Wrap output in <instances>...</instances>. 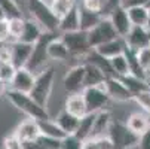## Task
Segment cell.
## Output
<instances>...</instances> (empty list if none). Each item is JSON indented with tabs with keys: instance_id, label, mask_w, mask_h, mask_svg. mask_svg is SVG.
<instances>
[{
	"instance_id": "6da1fadb",
	"label": "cell",
	"mask_w": 150,
	"mask_h": 149,
	"mask_svg": "<svg viewBox=\"0 0 150 149\" xmlns=\"http://www.w3.org/2000/svg\"><path fill=\"white\" fill-rule=\"evenodd\" d=\"M27 11L30 18L43 29V31L58 33L59 29V18L52 11L51 5L45 0H27Z\"/></svg>"
},
{
	"instance_id": "7a4b0ae2",
	"label": "cell",
	"mask_w": 150,
	"mask_h": 149,
	"mask_svg": "<svg viewBox=\"0 0 150 149\" xmlns=\"http://www.w3.org/2000/svg\"><path fill=\"white\" fill-rule=\"evenodd\" d=\"M8 101L16 108L19 112L25 113L28 118L36 119V121H43V119H49V113L48 109H43L42 106L31 98L30 94H24V93H19L15 90L8 88V91L5 93Z\"/></svg>"
},
{
	"instance_id": "3957f363",
	"label": "cell",
	"mask_w": 150,
	"mask_h": 149,
	"mask_svg": "<svg viewBox=\"0 0 150 149\" xmlns=\"http://www.w3.org/2000/svg\"><path fill=\"white\" fill-rule=\"evenodd\" d=\"M54 81H55V67L54 66H48L46 69H43L36 75L34 87H33L30 96L43 109H48V103H49L51 93L54 88Z\"/></svg>"
},
{
	"instance_id": "277c9868",
	"label": "cell",
	"mask_w": 150,
	"mask_h": 149,
	"mask_svg": "<svg viewBox=\"0 0 150 149\" xmlns=\"http://www.w3.org/2000/svg\"><path fill=\"white\" fill-rule=\"evenodd\" d=\"M58 34L57 33H49V31H45L42 34V37L33 45V52H31V57H30V61L27 63V69L37 75L39 72H42L43 69H46V63L49 60V54H48V48H49V43L57 39Z\"/></svg>"
},
{
	"instance_id": "5b68a950",
	"label": "cell",
	"mask_w": 150,
	"mask_h": 149,
	"mask_svg": "<svg viewBox=\"0 0 150 149\" xmlns=\"http://www.w3.org/2000/svg\"><path fill=\"white\" fill-rule=\"evenodd\" d=\"M109 137L112 139L115 149H134L140 142V136L132 133L126 127V124H122L119 121H113L109 130Z\"/></svg>"
},
{
	"instance_id": "8992f818",
	"label": "cell",
	"mask_w": 150,
	"mask_h": 149,
	"mask_svg": "<svg viewBox=\"0 0 150 149\" xmlns=\"http://www.w3.org/2000/svg\"><path fill=\"white\" fill-rule=\"evenodd\" d=\"M85 101L88 106V112L89 113H98L107 108V104L110 101L109 94L105 93V85L104 82L98 87H88L82 91Z\"/></svg>"
},
{
	"instance_id": "52a82bcc",
	"label": "cell",
	"mask_w": 150,
	"mask_h": 149,
	"mask_svg": "<svg viewBox=\"0 0 150 149\" xmlns=\"http://www.w3.org/2000/svg\"><path fill=\"white\" fill-rule=\"evenodd\" d=\"M61 39L64 40V43L67 45L71 57H83V58H86V55L92 51L86 31L66 33V34H61Z\"/></svg>"
},
{
	"instance_id": "ba28073f",
	"label": "cell",
	"mask_w": 150,
	"mask_h": 149,
	"mask_svg": "<svg viewBox=\"0 0 150 149\" xmlns=\"http://www.w3.org/2000/svg\"><path fill=\"white\" fill-rule=\"evenodd\" d=\"M119 34L116 33L112 21L109 18H104L101 23L92 29L91 31H88V39H89V45L92 49L98 48L100 45L105 43V42H110L113 39H117Z\"/></svg>"
},
{
	"instance_id": "9c48e42d",
	"label": "cell",
	"mask_w": 150,
	"mask_h": 149,
	"mask_svg": "<svg viewBox=\"0 0 150 149\" xmlns=\"http://www.w3.org/2000/svg\"><path fill=\"white\" fill-rule=\"evenodd\" d=\"M85 75H86V67L83 64L73 66L67 70V73L62 78V87L67 91V94H77L85 90Z\"/></svg>"
},
{
	"instance_id": "30bf717a",
	"label": "cell",
	"mask_w": 150,
	"mask_h": 149,
	"mask_svg": "<svg viewBox=\"0 0 150 149\" xmlns=\"http://www.w3.org/2000/svg\"><path fill=\"white\" fill-rule=\"evenodd\" d=\"M13 134L23 142L25 146L28 145H36L42 136L40 133V128H39V122L36 119H24V121H21L18 125H16V128L13 131Z\"/></svg>"
},
{
	"instance_id": "8fae6325",
	"label": "cell",
	"mask_w": 150,
	"mask_h": 149,
	"mask_svg": "<svg viewBox=\"0 0 150 149\" xmlns=\"http://www.w3.org/2000/svg\"><path fill=\"white\" fill-rule=\"evenodd\" d=\"M105 93L109 94L110 100H116V101H129L134 98V94L128 90V87L120 81V78L117 76H112L107 78L105 82Z\"/></svg>"
},
{
	"instance_id": "7c38bea8",
	"label": "cell",
	"mask_w": 150,
	"mask_h": 149,
	"mask_svg": "<svg viewBox=\"0 0 150 149\" xmlns=\"http://www.w3.org/2000/svg\"><path fill=\"white\" fill-rule=\"evenodd\" d=\"M34 81H36V75L31 73L27 67L23 69H16L12 81H11V90L24 93V94H30L33 87H34Z\"/></svg>"
},
{
	"instance_id": "4fadbf2b",
	"label": "cell",
	"mask_w": 150,
	"mask_h": 149,
	"mask_svg": "<svg viewBox=\"0 0 150 149\" xmlns=\"http://www.w3.org/2000/svg\"><path fill=\"white\" fill-rule=\"evenodd\" d=\"M125 42L128 45V49H131L132 52L147 48L150 46V30L144 27H132L129 34L125 37Z\"/></svg>"
},
{
	"instance_id": "5bb4252c",
	"label": "cell",
	"mask_w": 150,
	"mask_h": 149,
	"mask_svg": "<svg viewBox=\"0 0 150 149\" xmlns=\"http://www.w3.org/2000/svg\"><path fill=\"white\" fill-rule=\"evenodd\" d=\"M9 45H11V52H12L11 64L15 69L27 67V63L30 61V57L33 52V45L23 43V42H13V43H9Z\"/></svg>"
},
{
	"instance_id": "9a60e30c",
	"label": "cell",
	"mask_w": 150,
	"mask_h": 149,
	"mask_svg": "<svg viewBox=\"0 0 150 149\" xmlns=\"http://www.w3.org/2000/svg\"><path fill=\"white\" fill-rule=\"evenodd\" d=\"M109 19L112 21V24L116 30V33L119 34V37H126L129 34V31L132 30V24H131V19L128 16V12L123 6H120L119 9H116L110 16Z\"/></svg>"
},
{
	"instance_id": "2e32d148",
	"label": "cell",
	"mask_w": 150,
	"mask_h": 149,
	"mask_svg": "<svg viewBox=\"0 0 150 149\" xmlns=\"http://www.w3.org/2000/svg\"><path fill=\"white\" fill-rule=\"evenodd\" d=\"M128 49V45L123 37H117V39H113L110 42H105V43L100 45L98 48H95L94 51L98 52L100 55H103L104 58L107 60H112L120 54H125Z\"/></svg>"
},
{
	"instance_id": "e0dca14e",
	"label": "cell",
	"mask_w": 150,
	"mask_h": 149,
	"mask_svg": "<svg viewBox=\"0 0 150 149\" xmlns=\"http://www.w3.org/2000/svg\"><path fill=\"white\" fill-rule=\"evenodd\" d=\"M58 31L61 34L80 31V12H79V6L77 5L73 9H70L64 16L59 18V29H58Z\"/></svg>"
},
{
	"instance_id": "ac0fdd59",
	"label": "cell",
	"mask_w": 150,
	"mask_h": 149,
	"mask_svg": "<svg viewBox=\"0 0 150 149\" xmlns=\"http://www.w3.org/2000/svg\"><path fill=\"white\" fill-rule=\"evenodd\" d=\"M64 109L67 112H70L71 115L77 116V118H83L85 115H88V106L85 101V97L82 93L77 94H70L66 98V104H64Z\"/></svg>"
},
{
	"instance_id": "d6986e66",
	"label": "cell",
	"mask_w": 150,
	"mask_h": 149,
	"mask_svg": "<svg viewBox=\"0 0 150 149\" xmlns=\"http://www.w3.org/2000/svg\"><path fill=\"white\" fill-rule=\"evenodd\" d=\"M55 122L62 128V131L66 133L67 136H74L77 128H79V122H80V118L71 115L70 112H67L66 109H62L57 118H55Z\"/></svg>"
},
{
	"instance_id": "ffe728a7",
	"label": "cell",
	"mask_w": 150,
	"mask_h": 149,
	"mask_svg": "<svg viewBox=\"0 0 150 149\" xmlns=\"http://www.w3.org/2000/svg\"><path fill=\"white\" fill-rule=\"evenodd\" d=\"M126 127L129 128L132 133H135L137 136L144 134L149 128H150V121H149V115L146 113H140V112H134L128 116L126 119Z\"/></svg>"
},
{
	"instance_id": "44dd1931",
	"label": "cell",
	"mask_w": 150,
	"mask_h": 149,
	"mask_svg": "<svg viewBox=\"0 0 150 149\" xmlns=\"http://www.w3.org/2000/svg\"><path fill=\"white\" fill-rule=\"evenodd\" d=\"M113 124L112 119V113L104 109L101 112L97 113L95 118V124H94V130H92V136L91 137H101V136H109V130Z\"/></svg>"
},
{
	"instance_id": "7402d4cb",
	"label": "cell",
	"mask_w": 150,
	"mask_h": 149,
	"mask_svg": "<svg viewBox=\"0 0 150 149\" xmlns=\"http://www.w3.org/2000/svg\"><path fill=\"white\" fill-rule=\"evenodd\" d=\"M128 16L131 19L132 27H150V15H149V8L147 6H134L126 9Z\"/></svg>"
},
{
	"instance_id": "603a6c76",
	"label": "cell",
	"mask_w": 150,
	"mask_h": 149,
	"mask_svg": "<svg viewBox=\"0 0 150 149\" xmlns=\"http://www.w3.org/2000/svg\"><path fill=\"white\" fill-rule=\"evenodd\" d=\"M43 29H42L34 19L31 18H27L25 19V29L23 31V36L19 37L18 42H23V43H30V45H34L36 42L42 37L43 34Z\"/></svg>"
},
{
	"instance_id": "cb8c5ba5",
	"label": "cell",
	"mask_w": 150,
	"mask_h": 149,
	"mask_svg": "<svg viewBox=\"0 0 150 149\" xmlns=\"http://www.w3.org/2000/svg\"><path fill=\"white\" fill-rule=\"evenodd\" d=\"M48 54H49V60H52V61H67L71 57L67 45L64 43L61 36H58L57 39H54L49 43Z\"/></svg>"
},
{
	"instance_id": "d4e9b609",
	"label": "cell",
	"mask_w": 150,
	"mask_h": 149,
	"mask_svg": "<svg viewBox=\"0 0 150 149\" xmlns=\"http://www.w3.org/2000/svg\"><path fill=\"white\" fill-rule=\"evenodd\" d=\"M79 12H80V31H86V33L91 31L104 19V16L100 12H91L82 6L79 8Z\"/></svg>"
},
{
	"instance_id": "484cf974",
	"label": "cell",
	"mask_w": 150,
	"mask_h": 149,
	"mask_svg": "<svg viewBox=\"0 0 150 149\" xmlns=\"http://www.w3.org/2000/svg\"><path fill=\"white\" fill-rule=\"evenodd\" d=\"M37 122H39V128H40L42 136L57 139V140H64L67 137V134L55 122V119H43V121H37Z\"/></svg>"
},
{
	"instance_id": "4316f807",
	"label": "cell",
	"mask_w": 150,
	"mask_h": 149,
	"mask_svg": "<svg viewBox=\"0 0 150 149\" xmlns=\"http://www.w3.org/2000/svg\"><path fill=\"white\" fill-rule=\"evenodd\" d=\"M95 118H97V113H88V115H85L83 118H80L79 128H77V131H76L74 136H76L77 139H80L82 142L88 140V139L92 136Z\"/></svg>"
},
{
	"instance_id": "83f0119b",
	"label": "cell",
	"mask_w": 150,
	"mask_h": 149,
	"mask_svg": "<svg viewBox=\"0 0 150 149\" xmlns=\"http://www.w3.org/2000/svg\"><path fill=\"white\" fill-rule=\"evenodd\" d=\"M85 67H86V75H85V88L88 87H98L103 82H105L107 76L91 63L85 61Z\"/></svg>"
},
{
	"instance_id": "f1b7e54d",
	"label": "cell",
	"mask_w": 150,
	"mask_h": 149,
	"mask_svg": "<svg viewBox=\"0 0 150 149\" xmlns=\"http://www.w3.org/2000/svg\"><path fill=\"white\" fill-rule=\"evenodd\" d=\"M86 63H91V64H94L95 67H98L107 78H112V76H115V73H113V69H112V66H110V60H107V58H104L103 55H100L98 52H95L94 49L86 55Z\"/></svg>"
},
{
	"instance_id": "f546056e",
	"label": "cell",
	"mask_w": 150,
	"mask_h": 149,
	"mask_svg": "<svg viewBox=\"0 0 150 149\" xmlns=\"http://www.w3.org/2000/svg\"><path fill=\"white\" fill-rule=\"evenodd\" d=\"M110 66L113 69L115 76L123 78L126 75H131V67H129V60H128L126 54H120L115 58L110 60Z\"/></svg>"
},
{
	"instance_id": "4dcf8cb0",
	"label": "cell",
	"mask_w": 150,
	"mask_h": 149,
	"mask_svg": "<svg viewBox=\"0 0 150 149\" xmlns=\"http://www.w3.org/2000/svg\"><path fill=\"white\" fill-rule=\"evenodd\" d=\"M120 81L128 87L132 94H137L140 91H144V90H150V85L147 83V81H143L140 78H135L132 75H126L123 78H120Z\"/></svg>"
},
{
	"instance_id": "1f68e13d",
	"label": "cell",
	"mask_w": 150,
	"mask_h": 149,
	"mask_svg": "<svg viewBox=\"0 0 150 149\" xmlns=\"http://www.w3.org/2000/svg\"><path fill=\"white\" fill-rule=\"evenodd\" d=\"M83 149H115V145L109 136L89 137L83 142Z\"/></svg>"
},
{
	"instance_id": "d6a6232c",
	"label": "cell",
	"mask_w": 150,
	"mask_h": 149,
	"mask_svg": "<svg viewBox=\"0 0 150 149\" xmlns=\"http://www.w3.org/2000/svg\"><path fill=\"white\" fill-rule=\"evenodd\" d=\"M25 29V18H13L9 19V30H11V40L8 43H13V42H18L19 37L23 36V31Z\"/></svg>"
},
{
	"instance_id": "836d02e7",
	"label": "cell",
	"mask_w": 150,
	"mask_h": 149,
	"mask_svg": "<svg viewBox=\"0 0 150 149\" xmlns=\"http://www.w3.org/2000/svg\"><path fill=\"white\" fill-rule=\"evenodd\" d=\"M0 8L5 12L8 19H13V18H23L21 14V8L18 6L16 0H0Z\"/></svg>"
},
{
	"instance_id": "e575fe53",
	"label": "cell",
	"mask_w": 150,
	"mask_h": 149,
	"mask_svg": "<svg viewBox=\"0 0 150 149\" xmlns=\"http://www.w3.org/2000/svg\"><path fill=\"white\" fill-rule=\"evenodd\" d=\"M76 6L74 0H51V8L58 18L64 16L70 9Z\"/></svg>"
},
{
	"instance_id": "d590c367",
	"label": "cell",
	"mask_w": 150,
	"mask_h": 149,
	"mask_svg": "<svg viewBox=\"0 0 150 149\" xmlns=\"http://www.w3.org/2000/svg\"><path fill=\"white\" fill-rule=\"evenodd\" d=\"M132 100L140 106V108L147 115H150V90H144V91H140V93L134 94Z\"/></svg>"
},
{
	"instance_id": "8d00e7d4",
	"label": "cell",
	"mask_w": 150,
	"mask_h": 149,
	"mask_svg": "<svg viewBox=\"0 0 150 149\" xmlns=\"http://www.w3.org/2000/svg\"><path fill=\"white\" fill-rule=\"evenodd\" d=\"M135 58L138 61V64L141 66V69L149 73L150 72V46L137 51L135 52Z\"/></svg>"
},
{
	"instance_id": "74e56055",
	"label": "cell",
	"mask_w": 150,
	"mask_h": 149,
	"mask_svg": "<svg viewBox=\"0 0 150 149\" xmlns=\"http://www.w3.org/2000/svg\"><path fill=\"white\" fill-rule=\"evenodd\" d=\"M2 149H25V145L12 133L11 136H6L3 139V148Z\"/></svg>"
},
{
	"instance_id": "f35d334b",
	"label": "cell",
	"mask_w": 150,
	"mask_h": 149,
	"mask_svg": "<svg viewBox=\"0 0 150 149\" xmlns=\"http://www.w3.org/2000/svg\"><path fill=\"white\" fill-rule=\"evenodd\" d=\"M37 145H39L42 149H61L62 140H57V139H51V137L40 136Z\"/></svg>"
},
{
	"instance_id": "ab89813d",
	"label": "cell",
	"mask_w": 150,
	"mask_h": 149,
	"mask_svg": "<svg viewBox=\"0 0 150 149\" xmlns=\"http://www.w3.org/2000/svg\"><path fill=\"white\" fill-rule=\"evenodd\" d=\"M16 69L12 64H0V81H3L5 83H11Z\"/></svg>"
},
{
	"instance_id": "60d3db41",
	"label": "cell",
	"mask_w": 150,
	"mask_h": 149,
	"mask_svg": "<svg viewBox=\"0 0 150 149\" xmlns=\"http://www.w3.org/2000/svg\"><path fill=\"white\" fill-rule=\"evenodd\" d=\"M123 3V0H107V3L104 5L103 11H101V15L104 18H109L116 9H119Z\"/></svg>"
},
{
	"instance_id": "b9f144b4",
	"label": "cell",
	"mask_w": 150,
	"mask_h": 149,
	"mask_svg": "<svg viewBox=\"0 0 150 149\" xmlns=\"http://www.w3.org/2000/svg\"><path fill=\"white\" fill-rule=\"evenodd\" d=\"M61 149H83V142L76 136H67L62 140Z\"/></svg>"
},
{
	"instance_id": "7bdbcfd3",
	"label": "cell",
	"mask_w": 150,
	"mask_h": 149,
	"mask_svg": "<svg viewBox=\"0 0 150 149\" xmlns=\"http://www.w3.org/2000/svg\"><path fill=\"white\" fill-rule=\"evenodd\" d=\"M11 40V30H9V19L0 21V42L8 43Z\"/></svg>"
},
{
	"instance_id": "ee69618b",
	"label": "cell",
	"mask_w": 150,
	"mask_h": 149,
	"mask_svg": "<svg viewBox=\"0 0 150 149\" xmlns=\"http://www.w3.org/2000/svg\"><path fill=\"white\" fill-rule=\"evenodd\" d=\"M82 8H85L86 11H91V12H100L103 11V3L100 0H83L82 2Z\"/></svg>"
},
{
	"instance_id": "f6af8a7d",
	"label": "cell",
	"mask_w": 150,
	"mask_h": 149,
	"mask_svg": "<svg viewBox=\"0 0 150 149\" xmlns=\"http://www.w3.org/2000/svg\"><path fill=\"white\" fill-rule=\"evenodd\" d=\"M138 149H150V128L140 136V142H138Z\"/></svg>"
},
{
	"instance_id": "bcb514c9",
	"label": "cell",
	"mask_w": 150,
	"mask_h": 149,
	"mask_svg": "<svg viewBox=\"0 0 150 149\" xmlns=\"http://www.w3.org/2000/svg\"><path fill=\"white\" fill-rule=\"evenodd\" d=\"M6 91H8L6 83H5L3 81H0V94H3V93H6Z\"/></svg>"
},
{
	"instance_id": "7dc6e473",
	"label": "cell",
	"mask_w": 150,
	"mask_h": 149,
	"mask_svg": "<svg viewBox=\"0 0 150 149\" xmlns=\"http://www.w3.org/2000/svg\"><path fill=\"white\" fill-rule=\"evenodd\" d=\"M3 19H8V18H6V15H5V12L2 11V8H0V21H3Z\"/></svg>"
}]
</instances>
